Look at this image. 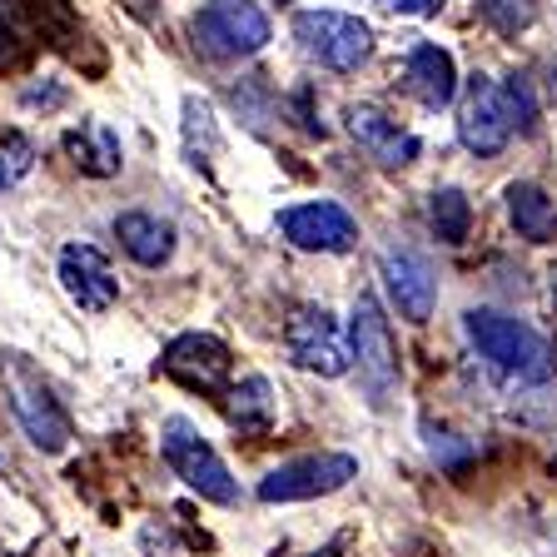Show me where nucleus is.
Here are the masks:
<instances>
[{
  "instance_id": "1",
  "label": "nucleus",
  "mask_w": 557,
  "mask_h": 557,
  "mask_svg": "<svg viewBox=\"0 0 557 557\" xmlns=\"http://www.w3.org/2000/svg\"><path fill=\"white\" fill-rule=\"evenodd\" d=\"M463 329H468V338H473V348L503 373V379H512V383H547L553 379L557 359L533 324H522V319L498 313V309H473L463 319Z\"/></svg>"
},
{
  "instance_id": "2",
  "label": "nucleus",
  "mask_w": 557,
  "mask_h": 557,
  "mask_svg": "<svg viewBox=\"0 0 557 557\" xmlns=\"http://www.w3.org/2000/svg\"><path fill=\"white\" fill-rule=\"evenodd\" d=\"M160 453H164V463H170V473L180 478L189 493H199L205 503H220V508L239 503V483L230 478V468H224V458L214 453V443H209L189 418H170V423H164Z\"/></svg>"
},
{
  "instance_id": "3",
  "label": "nucleus",
  "mask_w": 557,
  "mask_h": 557,
  "mask_svg": "<svg viewBox=\"0 0 557 557\" xmlns=\"http://www.w3.org/2000/svg\"><path fill=\"white\" fill-rule=\"evenodd\" d=\"M189 35L209 60H244L269 46V15L255 0H205L189 15Z\"/></svg>"
},
{
  "instance_id": "4",
  "label": "nucleus",
  "mask_w": 557,
  "mask_h": 557,
  "mask_svg": "<svg viewBox=\"0 0 557 557\" xmlns=\"http://www.w3.org/2000/svg\"><path fill=\"white\" fill-rule=\"evenodd\" d=\"M294 40L309 60H319L324 70H338V75L359 70L373 55V30L359 15L344 11H299L294 15Z\"/></svg>"
},
{
  "instance_id": "5",
  "label": "nucleus",
  "mask_w": 557,
  "mask_h": 557,
  "mask_svg": "<svg viewBox=\"0 0 557 557\" xmlns=\"http://www.w3.org/2000/svg\"><path fill=\"white\" fill-rule=\"evenodd\" d=\"M0 379H5V394H11V413L21 418L25 438H30L35 448H46V453H60V448H65V443H70V418H65V408L55 404L50 383L40 379V373H35L30 363L21 359V354H11V359H5Z\"/></svg>"
},
{
  "instance_id": "6",
  "label": "nucleus",
  "mask_w": 557,
  "mask_h": 557,
  "mask_svg": "<svg viewBox=\"0 0 557 557\" xmlns=\"http://www.w3.org/2000/svg\"><path fill=\"white\" fill-rule=\"evenodd\" d=\"M284 344H289V359L309 373H324V379H344L354 369V348L348 334L338 329V319L324 304H304L294 309L289 329H284Z\"/></svg>"
},
{
  "instance_id": "7",
  "label": "nucleus",
  "mask_w": 557,
  "mask_h": 557,
  "mask_svg": "<svg viewBox=\"0 0 557 557\" xmlns=\"http://www.w3.org/2000/svg\"><path fill=\"white\" fill-rule=\"evenodd\" d=\"M512 129H518V115H512L508 90L493 85L487 75H473L463 85V100H458V139L473 154H498L512 139Z\"/></svg>"
},
{
  "instance_id": "8",
  "label": "nucleus",
  "mask_w": 557,
  "mask_h": 557,
  "mask_svg": "<svg viewBox=\"0 0 557 557\" xmlns=\"http://www.w3.org/2000/svg\"><path fill=\"white\" fill-rule=\"evenodd\" d=\"M348 478H359V458L348 453H313V458H294L264 473L259 498L264 503H304V498H329Z\"/></svg>"
},
{
  "instance_id": "9",
  "label": "nucleus",
  "mask_w": 557,
  "mask_h": 557,
  "mask_svg": "<svg viewBox=\"0 0 557 557\" xmlns=\"http://www.w3.org/2000/svg\"><path fill=\"white\" fill-rule=\"evenodd\" d=\"M348 348H354V363H359V379L373 398H383L398 383V348L388 334V319H383L379 299L359 294L354 304V324H348Z\"/></svg>"
},
{
  "instance_id": "10",
  "label": "nucleus",
  "mask_w": 557,
  "mask_h": 557,
  "mask_svg": "<svg viewBox=\"0 0 557 557\" xmlns=\"http://www.w3.org/2000/svg\"><path fill=\"white\" fill-rule=\"evenodd\" d=\"M278 230L294 249H313V255H348L354 244H359V224L348 214L344 205H294L278 214Z\"/></svg>"
},
{
  "instance_id": "11",
  "label": "nucleus",
  "mask_w": 557,
  "mask_h": 557,
  "mask_svg": "<svg viewBox=\"0 0 557 557\" xmlns=\"http://www.w3.org/2000/svg\"><path fill=\"white\" fill-rule=\"evenodd\" d=\"M160 369L170 373L174 383L195 388V394H220V383L230 379V369H234V354H230V344H220L214 334H180V338H170Z\"/></svg>"
},
{
  "instance_id": "12",
  "label": "nucleus",
  "mask_w": 557,
  "mask_h": 557,
  "mask_svg": "<svg viewBox=\"0 0 557 557\" xmlns=\"http://www.w3.org/2000/svg\"><path fill=\"white\" fill-rule=\"evenodd\" d=\"M383 284H388V299L398 304L408 324H429L433 304H438V278H433L429 259L413 255V249H383L379 259Z\"/></svg>"
},
{
  "instance_id": "13",
  "label": "nucleus",
  "mask_w": 557,
  "mask_h": 557,
  "mask_svg": "<svg viewBox=\"0 0 557 557\" xmlns=\"http://www.w3.org/2000/svg\"><path fill=\"white\" fill-rule=\"evenodd\" d=\"M60 284L85 313H104L120 299V278L110 269V259L95 244H65L60 249Z\"/></svg>"
},
{
  "instance_id": "14",
  "label": "nucleus",
  "mask_w": 557,
  "mask_h": 557,
  "mask_svg": "<svg viewBox=\"0 0 557 557\" xmlns=\"http://www.w3.org/2000/svg\"><path fill=\"white\" fill-rule=\"evenodd\" d=\"M348 135L359 139V150H369V160L388 164V170L413 164L418 150H423L413 129H398V120H388L383 110H373V104H354V110H348Z\"/></svg>"
},
{
  "instance_id": "15",
  "label": "nucleus",
  "mask_w": 557,
  "mask_h": 557,
  "mask_svg": "<svg viewBox=\"0 0 557 557\" xmlns=\"http://www.w3.org/2000/svg\"><path fill=\"white\" fill-rule=\"evenodd\" d=\"M404 85L423 110H443L458 95V70H453V55L438 46H413L404 60Z\"/></svg>"
},
{
  "instance_id": "16",
  "label": "nucleus",
  "mask_w": 557,
  "mask_h": 557,
  "mask_svg": "<svg viewBox=\"0 0 557 557\" xmlns=\"http://www.w3.org/2000/svg\"><path fill=\"white\" fill-rule=\"evenodd\" d=\"M115 234H120V249H125L135 264H145V269L170 264V255H174V224L170 220L145 214V209H129V214L115 220Z\"/></svg>"
},
{
  "instance_id": "17",
  "label": "nucleus",
  "mask_w": 557,
  "mask_h": 557,
  "mask_svg": "<svg viewBox=\"0 0 557 557\" xmlns=\"http://www.w3.org/2000/svg\"><path fill=\"white\" fill-rule=\"evenodd\" d=\"M65 154L81 164L85 174H95V180H110V174H120V164H125L120 135L104 125V120H81V125L65 135Z\"/></svg>"
},
{
  "instance_id": "18",
  "label": "nucleus",
  "mask_w": 557,
  "mask_h": 557,
  "mask_svg": "<svg viewBox=\"0 0 557 557\" xmlns=\"http://www.w3.org/2000/svg\"><path fill=\"white\" fill-rule=\"evenodd\" d=\"M508 220L528 244H553L557 239V199L537 185H508Z\"/></svg>"
},
{
  "instance_id": "19",
  "label": "nucleus",
  "mask_w": 557,
  "mask_h": 557,
  "mask_svg": "<svg viewBox=\"0 0 557 557\" xmlns=\"http://www.w3.org/2000/svg\"><path fill=\"white\" fill-rule=\"evenodd\" d=\"M230 404H224V413H230V423L239 433H249V438H264L269 429H274V388H269V379H259V373H249L244 383H234Z\"/></svg>"
},
{
  "instance_id": "20",
  "label": "nucleus",
  "mask_w": 557,
  "mask_h": 557,
  "mask_svg": "<svg viewBox=\"0 0 557 557\" xmlns=\"http://www.w3.org/2000/svg\"><path fill=\"white\" fill-rule=\"evenodd\" d=\"M214 154H220V125H214V110H209V100L189 95L185 100V160L195 164V170H209Z\"/></svg>"
},
{
  "instance_id": "21",
  "label": "nucleus",
  "mask_w": 557,
  "mask_h": 557,
  "mask_svg": "<svg viewBox=\"0 0 557 557\" xmlns=\"http://www.w3.org/2000/svg\"><path fill=\"white\" fill-rule=\"evenodd\" d=\"M15 11H21L25 21L40 30V40H50V46L65 50L70 40H81V21L70 11V0H15Z\"/></svg>"
},
{
  "instance_id": "22",
  "label": "nucleus",
  "mask_w": 557,
  "mask_h": 557,
  "mask_svg": "<svg viewBox=\"0 0 557 557\" xmlns=\"http://www.w3.org/2000/svg\"><path fill=\"white\" fill-rule=\"evenodd\" d=\"M429 224L443 244H463L468 230H473V205H468L463 189H438L429 199Z\"/></svg>"
},
{
  "instance_id": "23",
  "label": "nucleus",
  "mask_w": 557,
  "mask_h": 557,
  "mask_svg": "<svg viewBox=\"0 0 557 557\" xmlns=\"http://www.w3.org/2000/svg\"><path fill=\"white\" fill-rule=\"evenodd\" d=\"M478 11H483V21L493 25V30L518 35V30H528V25H533L537 0H478Z\"/></svg>"
},
{
  "instance_id": "24",
  "label": "nucleus",
  "mask_w": 557,
  "mask_h": 557,
  "mask_svg": "<svg viewBox=\"0 0 557 557\" xmlns=\"http://www.w3.org/2000/svg\"><path fill=\"white\" fill-rule=\"evenodd\" d=\"M30 65V35L0 11V75H15V70Z\"/></svg>"
},
{
  "instance_id": "25",
  "label": "nucleus",
  "mask_w": 557,
  "mask_h": 557,
  "mask_svg": "<svg viewBox=\"0 0 557 557\" xmlns=\"http://www.w3.org/2000/svg\"><path fill=\"white\" fill-rule=\"evenodd\" d=\"M0 139H5V150H0V185H15V180L30 170L35 145L25 135H0Z\"/></svg>"
},
{
  "instance_id": "26",
  "label": "nucleus",
  "mask_w": 557,
  "mask_h": 557,
  "mask_svg": "<svg viewBox=\"0 0 557 557\" xmlns=\"http://www.w3.org/2000/svg\"><path fill=\"white\" fill-rule=\"evenodd\" d=\"M429 453L438 458L443 468H448V473H458V468L473 458V443H458L453 433H429Z\"/></svg>"
},
{
  "instance_id": "27",
  "label": "nucleus",
  "mask_w": 557,
  "mask_h": 557,
  "mask_svg": "<svg viewBox=\"0 0 557 557\" xmlns=\"http://www.w3.org/2000/svg\"><path fill=\"white\" fill-rule=\"evenodd\" d=\"M379 5L394 15H438L443 11V0H379Z\"/></svg>"
},
{
  "instance_id": "28",
  "label": "nucleus",
  "mask_w": 557,
  "mask_h": 557,
  "mask_svg": "<svg viewBox=\"0 0 557 557\" xmlns=\"http://www.w3.org/2000/svg\"><path fill=\"white\" fill-rule=\"evenodd\" d=\"M21 100L30 104V110H35V104H40V110H50V104L65 100V90H60V85H30V90H25Z\"/></svg>"
},
{
  "instance_id": "29",
  "label": "nucleus",
  "mask_w": 557,
  "mask_h": 557,
  "mask_svg": "<svg viewBox=\"0 0 557 557\" xmlns=\"http://www.w3.org/2000/svg\"><path fill=\"white\" fill-rule=\"evenodd\" d=\"M553 324H557V284H553Z\"/></svg>"
},
{
  "instance_id": "30",
  "label": "nucleus",
  "mask_w": 557,
  "mask_h": 557,
  "mask_svg": "<svg viewBox=\"0 0 557 557\" xmlns=\"http://www.w3.org/2000/svg\"><path fill=\"white\" fill-rule=\"evenodd\" d=\"M0 473H5V453H0Z\"/></svg>"
}]
</instances>
